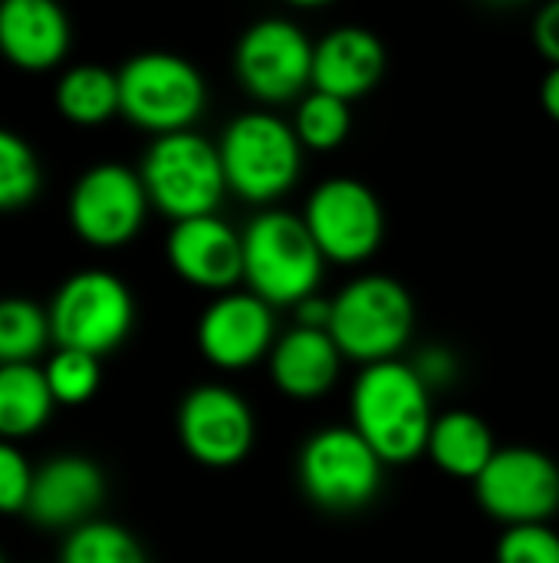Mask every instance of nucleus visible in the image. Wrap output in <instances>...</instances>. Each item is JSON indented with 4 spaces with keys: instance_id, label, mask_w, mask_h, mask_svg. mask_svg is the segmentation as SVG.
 <instances>
[{
    "instance_id": "6e6552de",
    "label": "nucleus",
    "mask_w": 559,
    "mask_h": 563,
    "mask_svg": "<svg viewBox=\"0 0 559 563\" xmlns=\"http://www.w3.org/2000/svg\"><path fill=\"white\" fill-rule=\"evenodd\" d=\"M297 475L303 495L316 508L349 515L379 498L385 465L353 432V426H329L303 442Z\"/></svg>"
},
{
    "instance_id": "f3484780",
    "label": "nucleus",
    "mask_w": 559,
    "mask_h": 563,
    "mask_svg": "<svg viewBox=\"0 0 559 563\" xmlns=\"http://www.w3.org/2000/svg\"><path fill=\"white\" fill-rule=\"evenodd\" d=\"M385 73V46L366 26H336L313 43L310 89L353 102L379 86Z\"/></svg>"
},
{
    "instance_id": "2eb2a0df",
    "label": "nucleus",
    "mask_w": 559,
    "mask_h": 563,
    "mask_svg": "<svg viewBox=\"0 0 559 563\" xmlns=\"http://www.w3.org/2000/svg\"><path fill=\"white\" fill-rule=\"evenodd\" d=\"M105 498V472L82 455H59L33 468L23 515L43 531H72L99 511Z\"/></svg>"
},
{
    "instance_id": "72a5a7b5",
    "label": "nucleus",
    "mask_w": 559,
    "mask_h": 563,
    "mask_svg": "<svg viewBox=\"0 0 559 563\" xmlns=\"http://www.w3.org/2000/svg\"><path fill=\"white\" fill-rule=\"evenodd\" d=\"M0 563H7V561H3V554H0Z\"/></svg>"
},
{
    "instance_id": "aec40b11",
    "label": "nucleus",
    "mask_w": 559,
    "mask_h": 563,
    "mask_svg": "<svg viewBox=\"0 0 559 563\" xmlns=\"http://www.w3.org/2000/svg\"><path fill=\"white\" fill-rule=\"evenodd\" d=\"M494 452H497V442H494L491 426L468 409H451V412L435 416L428 442H425V455L445 475L465 478V482H474Z\"/></svg>"
},
{
    "instance_id": "1a4fd4ad",
    "label": "nucleus",
    "mask_w": 559,
    "mask_h": 563,
    "mask_svg": "<svg viewBox=\"0 0 559 563\" xmlns=\"http://www.w3.org/2000/svg\"><path fill=\"white\" fill-rule=\"evenodd\" d=\"M316 251L329 264H362L385 238V211L379 195L349 175L320 181L300 214Z\"/></svg>"
},
{
    "instance_id": "a878e982",
    "label": "nucleus",
    "mask_w": 559,
    "mask_h": 563,
    "mask_svg": "<svg viewBox=\"0 0 559 563\" xmlns=\"http://www.w3.org/2000/svg\"><path fill=\"white\" fill-rule=\"evenodd\" d=\"M43 185L40 158L33 145L13 129L0 125V211L26 208Z\"/></svg>"
},
{
    "instance_id": "5701e85b",
    "label": "nucleus",
    "mask_w": 559,
    "mask_h": 563,
    "mask_svg": "<svg viewBox=\"0 0 559 563\" xmlns=\"http://www.w3.org/2000/svg\"><path fill=\"white\" fill-rule=\"evenodd\" d=\"M59 563H148V558L132 531L92 518L66 534Z\"/></svg>"
},
{
    "instance_id": "7c9ffc66",
    "label": "nucleus",
    "mask_w": 559,
    "mask_h": 563,
    "mask_svg": "<svg viewBox=\"0 0 559 563\" xmlns=\"http://www.w3.org/2000/svg\"><path fill=\"white\" fill-rule=\"evenodd\" d=\"M534 43L550 59V66H559V0L547 3L534 20Z\"/></svg>"
},
{
    "instance_id": "39448f33",
    "label": "nucleus",
    "mask_w": 559,
    "mask_h": 563,
    "mask_svg": "<svg viewBox=\"0 0 559 563\" xmlns=\"http://www.w3.org/2000/svg\"><path fill=\"white\" fill-rule=\"evenodd\" d=\"M119 115L158 135L191 132L208 102L204 76L178 53L148 49L132 56L119 73Z\"/></svg>"
},
{
    "instance_id": "f8f14e48",
    "label": "nucleus",
    "mask_w": 559,
    "mask_h": 563,
    "mask_svg": "<svg viewBox=\"0 0 559 563\" xmlns=\"http://www.w3.org/2000/svg\"><path fill=\"white\" fill-rule=\"evenodd\" d=\"M478 505L501 525H547L559 511V465L540 449L507 445L474 478Z\"/></svg>"
},
{
    "instance_id": "2f4dec72",
    "label": "nucleus",
    "mask_w": 559,
    "mask_h": 563,
    "mask_svg": "<svg viewBox=\"0 0 559 563\" xmlns=\"http://www.w3.org/2000/svg\"><path fill=\"white\" fill-rule=\"evenodd\" d=\"M297 327H306V330H326L329 323V300H323L320 294L300 300L297 307Z\"/></svg>"
},
{
    "instance_id": "423d86ee",
    "label": "nucleus",
    "mask_w": 559,
    "mask_h": 563,
    "mask_svg": "<svg viewBox=\"0 0 559 563\" xmlns=\"http://www.w3.org/2000/svg\"><path fill=\"white\" fill-rule=\"evenodd\" d=\"M49 343L102 360L119 350L135 327V300L122 277L109 271H79L66 277L49 307Z\"/></svg>"
},
{
    "instance_id": "dca6fc26",
    "label": "nucleus",
    "mask_w": 559,
    "mask_h": 563,
    "mask_svg": "<svg viewBox=\"0 0 559 563\" xmlns=\"http://www.w3.org/2000/svg\"><path fill=\"white\" fill-rule=\"evenodd\" d=\"M165 254L185 284L211 290L214 297L234 290L244 277L241 234L217 214L175 221L165 241Z\"/></svg>"
},
{
    "instance_id": "cd10ccee",
    "label": "nucleus",
    "mask_w": 559,
    "mask_h": 563,
    "mask_svg": "<svg viewBox=\"0 0 559 563\" xmlns=\"http://www.w3.org/2000/svg\"><path fill=\"white\" fill-rule=\"evenodd\" d=\"M497 563H559V534L550 525L507 528L497 541Z\"/></svg>"
},
{
    "instance_id": "4be33fe9",
    "label": "nucleus",
    "mask_w": 559,
    "mask_h": 563,
    "mask_svg": "<svg viewBox=\"0 0 559 563\" xmlns=\"http://www.w3.org/2000/svg\"><path fill=\"white\" fill-rule=\"evenodd\" d=\"M56 109L72 125H102L119 115L115 73L96 63H79L56 79Z\"/></svg>"
},
{
    "instance_id": "f257e3e1",
    "label": "nucleus",
    "mask_w": 559,
    "mask_h": 563,
    "mask_svg": "<svg viewBox=\"0 0 559 563\" xmlns=\"http://www.w3.org/2000/svg\"><path fill=\"white\" fill-rule=\"evenodd\" d=\"M353 432L382 465H409L425 455L435 422L432 393L402 360L362 366L349 393Z\"/></svg>"
},
{
    "instance_id": "ddd939ff",
    "label": "nucleus",
    "mask_w": 559,
    "mask_h": 563,
    "mask_svg": "<svg viewBox=\"0 0 559 563\" xmlns=\"http://www.w3.org/2000/svg\"><path fill=\"white\" fill-rule=\"evenodd\" d=\"M254 412L247 399L221 383H204L185 393L178 406L181 449L204 468H231L254 449Z\"/></svg>"
},
{
    "instance_id": "9d476101",
    "label": "nucleus",
    "mask_w": 559,
    "mask_h": 563,
    "mask_svg": "<svg viewBox=\"0 0 559 563\" xmlns=\"http://www.w3.org/2000/svg\"><path fill=\"white\" fill-rule=\"evenodd\" d=\"M148 208L152 205L135 168L119 162H99L76 178L66 214L72 234L82 244L115 251L138 238Z\"/></svg>"
},
{
    "instance_id": "b1692460",
    "label": "nucleus",
    "mask_w": 559,
    "mask_h": 563,
    "mask_svg": "<svg viewBox=\"0 0 559 563\" xmlns=\"http://www.w3.org/2000/svg\"><path fill=\"white\" fill-rule=\"evenodd\" d=\"M49 343L46 310L23 297H0V366L33 363Z\"/></svg>"
},
{
    "instance_id": "a211bd4d",
    "label": "nucleus",
    "mask_w": 559,
    "mask_h": 563,
    "mask_svg": "<svg viewBox=\"0 0 559 563\" xmlns=\"http://www.w3.org/2000/svg\"><path fill=\"white\" fill-rule=\"evenodd\" d=\"M69 20L53 0H3L0 3V56L16 69L43 73L69 53Z\"/></svg>"
},
{
    "instance_id": "6ab92c4d",
    "label": "nucleus",
    "mask_w": 559,
    "mask_h": 563,
    "mask_svg": "<svg viewBox=\"0 0 559 563\" xmlns=\"http://www.w3.org/2000/svg\"><path fill=\"white\" fill-rule=\"evenodd\" d=\"M267 360H270L273 386L297 402L323 399L336 386L343 369V356L329 340V333L306 330V327H293L290 333L277 336Z\"/></svg>"
},
{
    "instance_id": "bb28decb",
    "label": "nucleus",
    "mask_w": 559,
    "mask_h": 563,
    "mask_svg": "<svg viewBox=\"0 0 559 563\" xmlns=\"http://www.w3.org/2000/svg\"><path fill=\"white\" fill-rule=\"evenodd\" d=\"M43 379H46V389L53 396V406L72 409V406H86L99 393L102 369H99L96 356L56 346V353L43 366Z\"/></svg>"
},
{
    "instance_id": "473e14b6",
    "label": "nucleus",
    "mask_w": 559,
    "mask_h": 563,
    "mask_svg": "<svg viewBox=\"0 0 559 563\" xmlns=\"http://www.w3.org/2000/svg\"><path fill=\"white\" fill-rule=\"evenodd\" d=\"M540 102H544L547 115L559 122V66H550V73L544 76V86H540Z\"/></svg>"
},
{
    "instance_id": "c756f323",
    "label": "nucleus",
    "mask_w": 559,
    "mask_h": 563,
    "mask_svg": "<svg viewBox=\"0 0 559 563\" xmlns=\"http://www.w3.org/2000/svg\"><path fill=\"white\" fill-rule=\"evenodd\" d=\"M409 366L415 369V376L422 379V386H425L428 393H432V389H445V386H451V383L458 379V360H455V353L445 350V346H428V350H422Z\"/></svg>"
},
{
    "instance_id": "4468645a",
    "label": "nucleus",
    "mask_w": 559,
    "mask_h": 563,
    "mask_svg": "<svg viewBox=\"0 0 559 563\" xmlns=\"http://www.w3.org/2000/svg\"><path fill=\"white\" fill-rule=\"evenodd\" d=\"M277 340L273 310L247 290L217 294L198 320L201 356L224 373H241L267 360Z\"/></svg>"
},
{
    "instance_id": "c85d7f7f",
    "label": "nucleus",
    "mask_w": 559,
    "mask_h": 563,
    "mask_svg": "<svg viewBox=\"0 0 559 563\" xmlns=\"http://www.w3.org/2000/svg\"><path fill=\"white\" fill-rule=\"evenodd\" d=\"M33 465L13 442H0V515H23Z\"/></svg>"
},
{
    "instance_id": "412c9836",
    "label": "nucleus",
    "mask_w": 559,
    "mask_h": 563,
    "mask_svg": "<svg viewBox=\"0 0 559 563\" xmlns=\"http://www.w3.org/2000/svg\"><path fill=\"white\" fill-rule=\"evenodd\" d=\"M53 416V396L36 363L0 366V442L36 435Z\"/></svg>"
},
{
    "instance_id": "9b49d317",
    "label": "nucleus",
    "mask_w": 559,
    "mask_h": 563,
    "mask_svg": "<svg viewBox=\"0 0 559 563\" xmlns=\"http://www.w3.org/2000/svg\"><path fill=\"white\" fill-rule=\"evenodd\" d=\"M237 82L264 106L303 99L313 73V43L287 16H264L244 30L234 49Z\"/></svg>"
},
{
    "instance_id": "393cba45",
    "label": "nucleus",
    "mask_w": 559,
    "mask_h": 563,
    "mask_svg": "<svg viewBox=\"0 0 559 563\" xmlns=\"http://www.w3.org/2000/svg\"><path fill=\"white\" fill-rule=\"evenodd\" d=\"M290 129H293V135H297V142L303 148L329 152V148H336V145H343L349 139V129H353L349 102L310 89L297 102V115H293Z\"/></svg>"
},
{
    "instance_id": "7ed1b4c3",
    "label": "nucleus",
    "mask_w": 559,
    "mask_h": 563,
    "mask_svg": "<svg viewBox=\"0 0 559 563\" xmlns=\"http://www.w3.org/2000/svg\"><path fill=\"white\" fill-rule=\"evenodd\" d=\"M329 340L343 360L362 366L399 360L415 333V300L385 274H362L329 300Z\"/></svg>"
},
{
    "instance_id": "20e7f679",
    "label": "nucleus",
    "mask_w": 559,
    "mask_h": 563,
    "mask_svg": "<svg viewBox=\"0 0 559 563\" xmlns=\"http://www.w3.org/2000/svg\"><path fill=\"white\" fill-rule=\"evenodd\" d=\"M214 148L227 191L250 205L283 198L303 172V145L290 122L267 109H250L231 119Z\"/></svg>"
},
{
    "instance_id": "f03ea898",
    "label": "nucleus",
    "mask_w": 559,
    "mask_h": 563,
    "mask_svg": "<svg viewBox=\"0 0 559 563\" xmlns=\"http://www.w3.org/2000/svg\"><path fill=\"white\" fill-rule=\"evenodd\" d=\"M241 267L247 294L273 307H297L320 294L323 267L313 238L293 211H260L241 231Z\"/></svg>"
},
{
    "instance_id": "0eeeda50",
    "label": "nucleus",
    "mask_w": 559,
    "mask_h": 563,
    "mask_svg": "<svg viewBox=\"0 0 559 563\" xmlns=\"http://www.w3.org/2000/svg\"><path fill=\"white\" fill-rule=\"evenodd\" d=\"M138 178L145 185L148 205L168 214L171 224L217 214V205L227 191L217 148L201 132L158 135L142 158Z\"/></svg>"
}]
</instances>
